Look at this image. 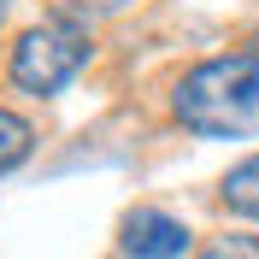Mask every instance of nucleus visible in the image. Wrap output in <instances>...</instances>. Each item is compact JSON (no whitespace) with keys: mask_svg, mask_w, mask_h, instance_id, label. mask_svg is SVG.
<instances>
[{"mask_svg":"<svg viewBox=\"0 0 259 259\" xmlns=\"http://www.w3.org/2000/svg\"><path fill=\"white\" fill-rule=\"evenodd\" d=\"M71 6H82V12H124V6H136V0H71Z\"/></svg>","mask_w":259,"mask_h":259,"instance_id":"7","label":"nucleus"},{"mask_svg":"<svg viewBox=\"0 0 259 259\" xmlns=\"http://www.w3.org/2000/svg\"><path fill=\"white\" fill-rule=\"evenodd\" d=\"M30 147H35L30 118H18V112H6V106H0V171L24 165V159H30Z\"/></svg>","mask_w":259,"mask_h":259,"instance_id":"5","label":"nucleus"},{"mask_svg":"<svg viewBox=\"0 0 259 259\" xmlns=\"http://www.w3.org/2000/svg\"><path fill=\"white\" fill-rule=\"evenodd\" d=\"M194 259H259V236H218V242L200 247Z\"/></svg>","mask_w":259,"mask_h":259,"instance_id":"6","label":"nucleus"},{"mask_svg":"<svg viewBox=\"0 0 259 259\" xmlns=\"http://www.w3.org/2000/svg\"><path fill=\"white\" fill-rule=\"evenodd\" d=\"M171 112L194 136H259V53H218L200 59L171 95Z\"/></svg>","mask_w":259,"mask_h":259,"instance_id":"1","label":"nucleus"},{"mask_svg":"<svg viewBox=\"0 0 259 259\" xmlns=\"http://www.w3.org/2000/svg\"><path fill=\"white\" fill-rule=\"evenodd\" d=\"M118 242H124L130 259H183L189 253V230L159 206H136V212H124Z\"/></svg>","mask_w":259,"mask_h":259,"instance_id":"3","label":"nucleus"},{"mask_svg":"<svg viewBox=\"0 0 259 259\" xmlns=\"http://www.w3.org/2000/svg\"><path fill=\"white\" fill-rule=\"evenodd\" d=\"M218 194H224V206H230V212H242V218H259V153L236 165V171L224 177V189H218Z\"/></svg>","mask_w":259,"mask_h":259,"instance_id":"4","label":"nucleus"},{"mask_svg":"<svg viewBox=\"0 0 259 259\" xmlns=\"http://www.w3.org/2000/svg\"><path fill=\"white\" fill-rule=\"evenodd\" d=\"M6 6H12V0H0V18H6Z\"/></svg>","mask_w":259,"mask_h":259,"instance_id":"8","label":"nucleus"},{"mask_svg":"<svg viewBox=\"0 0 259 259\" xmlns=\"http://www.w3.org/2000/svg\"><path fill=\"white\" fill-rule=\"evenodd\" d=\"M89 24L82 18H41L12 48V82L24 95H53L89 65Z\"/></svg>","mask_w":259,"mask_h":259,"instance_id":"2","label":"nucleus"}]
</instances>
